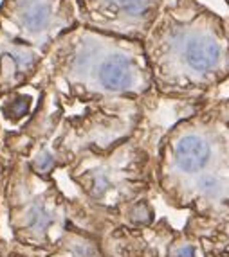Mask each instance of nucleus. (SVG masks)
Returning <instances> with one entry per match:
<instances>
[{
    "label": "nucleus",
    "mask_w": 229,
    "mask_h": 257,
    "mask_svg": "<svg viewBox=\"0 0 229 257\" xmlns=\"http://www.w3.org/2000/svg\"><path fill=\"white\" fill-rule=\"evenodd\" d=\"M165 83L175 90H202L229 76V35L206 11L190 6V17L172 13L157 35Z\"/></svg>",
    "instance_id": "obj_1"
},
{
    "label": "nucleus",
    "mask_w": 229,
    "mask_h": 257,
    "mask_svg": "<svg viewBox=\"0 0 229 257\" xmlns=\"http://www.w3.org/2000/svg\"><path fill=\"white\" fill-rule=\"evenodd\" d=\"M100 81L110 90H126L134 83V65L125 56H112L101 65Z\"/></svg>",
    "instance_id": "obj_2"
},
{
    "label": "nucleus",
    "mask_w": 229,
    "mask_h": 257,
    "mask_svg": "<svg viewBox=\"0 0 229 257\" xmlns=\"http://www.w3.org/2000/svg\"><path fill=\"white\" fill-rule=\"evenodd\" d=\"M117 8L132 18H148L154 13L156 0H116Z\"/></svg>",
    "instance_id": "obj_3"
},
{
    "label": "nucleus",
    "mask_w": 229,
    "mask_h": 257,
    "mask_svg": "<svg viewBox=\"0 0 229 257\" xmlns=\"http://www.w3.org/2000/svg\"><path fill=\"white\" fill-rule=\"evenodd\" d=\"M49 11L43 4H33L22 13V24L29 31H42L47 26Z\"/></svg>",
    "instance_id": "obj_4"
},
{
    "label": "nucleus",
    "mask_w": 229,
    "mask_h": 257,
    "mask_svg": "<svg viewBox=\"0 0 229 257\" xmlns=\"http://www.w3.org/2000/svg\"><path fill=\"white\" fill-rule=\"evenodd\" d=\"M29 221H31V227H35V228L45 227V223H47V214H45L43 207L36 205V207H33V209H31Z\"/></svg>",
    "instance_id": "obj_5"
},
{
    "label": "nucleus",
    "mask_w": 229,
    "mask_h": 257,
    "mask_svg": "<svg viewBox=\"0 0 229 257\" xmlns=\"http://www.w3.org/2000/svg\"><path fill=\"white\" fill-rule=\"evenodd\" d=\"M227 2H229V0H227Z\"/></svg>",
    "instance_id": "obj_6"
}]
</instances>
